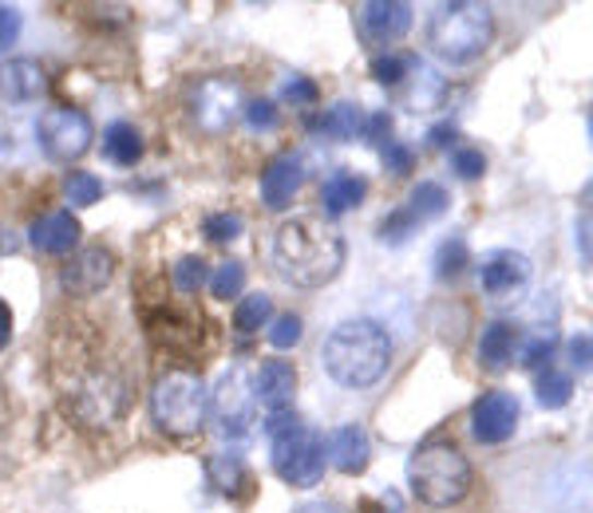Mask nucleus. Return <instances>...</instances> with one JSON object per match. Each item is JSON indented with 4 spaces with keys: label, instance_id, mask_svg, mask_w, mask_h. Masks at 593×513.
I'll use <instances>...</instances> for the list:
<instances>
[{
    "label": "nucleus",
    "instance_id": "f257e3e1",
    "mask_svg": "<svg viewBox=\"0 0 593 513\" xmlns=\"http://www.w3.org/2000/svg\"><path fill=\"white\" fill-rule=\"evenodd\" d=\"M273 269L282 273L289 285L321 288L341 273L344 265V237L333 222L317 214L293 217L273 234Z\"/></svg>",
    "mask_w": 593,
    "mask_h": 513
},
{
    "label": "nucleus",
    "instance_id": "f03ea898",
    "mask_svg": "<svg viewBox=\"0 0 593 513\" xmlns=\"http://www.w3.org/2000/svg\"><path fill=\"white\" fill-rule=\"evenodd\" d=\"M321 359L341 387H372L392 363V336L376 320H344L341 329L329 332Z\"/></svg>",
    "mask_w": 593,
    "mask_h": 513
},
{
    "label": "nucleus",
    "instance_id": "7ed1b4c3",
    "mask_svg": "<svg viewBox=\"0 0 593 513\" xmlns=\"http://www.w3.org/2000/svg\"><path fill=\"white\" fill-rule=\"evenodd\" d=\"M407 486L424 505L448 510L471 490V462L455 442H424L407 462Z\"/></svg>",
    "mask_w": 593,
    "mask_h": 513
},
{
    "label": "nucleus",
    "instance_id": "20e7f679",
    "mask_svg": "<svg viewBox=\"0 0 593 513\" xmlns=\"http://www.w3.org/2000/svg\"><path fill=\"white\" fill-rule=\"evenodd\" d=\"M490 36H495V16L487 4L475 0H451L427 16V44L448 63H471L483 56Z\"/></svg>",
    "mask_w": 593,
    "mask_h": 513
},
{
    "label": "nucleus",
    "instance_id": "39448f33",
    "mask_svg": "<svg viewBox=\"0 0 593 513\" xmlns=\"http://www.w3.org/2000/svg\"><path fill=\"white\" fill-rule=\"evenodd\" d=\"M265 434H270L273 470L289 486H317L324 474V439L312 427H305L293 410H273L265 419Z\"/></svg>",
    "mask_w": 593,
    "mask_h": 513
},
{
    "label": "nucleus",
    "instance_id": "423d86ee",
    "mask_svg": "<svg viewBox=\"0 0 593 513\" xmlns=\"http://www.w3.org/2000/svg\"><path fill=\"white\" fill-rule=\"evenodd\" d=\"M151 415H155L158 431L187 439L206 422V387L198 380V371L175 368L151 391Z\"/></svg>",
    "mask_w": 593,
    "mask_h": 513
},
{
    "label": "nucleus",
    "instance_id": "0eeeda50",
    "mask_svg": "<svg viewBox=\"0 0 593 513\" xmlns=\"http://www.w3.org/2000/svg\"><path fill=\"white\" fill-rule=\"evenodd\" d=\"M253 375L246 363H234L229 371H222V380L214 383V391H206V410L218 422V434L226 439H246L253 427Z\"/></svg>",
    "mask_w": 593,
    "mask_h": 513
},
{
    "label": "nucleus",
    "instance_id": "6e6552de",
    "mask_svg": "<svg viewBox=\"0 0 593 513\" xmlns=\"http://www.w3.org/2000/svg\"><path fill=\"white\" fill-rule=\"evenodd\" d=\"M95 139L92 115L80 107H48L36 123V143L52 163H75L84 158Z\"/></svg>",
    "mask_w": 593,
    "mask_h": 513
},
{
    "label": "nucleus",
    "instance_id": "1a4fd4ad",
    "mask_svg": "<svg viewBox=\"0 0 593 513\" xmlns=\"http://www.w3.org/2000/svg\"><path fill=\"white\" fill-rule=\"evenodd\" d=\"M534 277L531 256L519 249H490L479 265V285L495 305H514Z\"/></svg>",
    "mask_w": 593,
    "mask_h": 513
},
{
    "label": "nucleus",
    "instance_id": "9d476101",
    "mask_svg": "<svg viewBox=\"0 0 593 513\" xmlns=\"http://www.w3.org/2000/svg\"><path fill=\"white\" fill-rule=\"evenodd\" d=\"M353 21L365 48H384V44H395L400 36H407L412 4H404V0H368V4H356Z\"/></svg>",
    "mask_w": 593,
    "mask_h": 513
},
{
    "label": "nucleus",
    "instance_id": "9b49d317",
    "mask_svg": "<svg viewBox=\"0 0 593 513\" xmlns=\"http://www.w3.org/2000/svg\"><path fill=\"white\" fill-rule=\"evenodd\" d=\"M194 123L206 134L229 131V123L241 115V87L229 75H214L194 92Z\"/></svg>",
    "mask_w": 593,
    "mask_h": 513
},
{
    "label": "nucleus",
    "instance_id": "f8f14e48",
    "mask_svg": "<svg viewBox=\"0 0 593 513\" xmlns=\"http://www.w3.org/2000/svg\"><path fill=\"white\" fill-rule=\"evenodd\" d=\"M522 407L510 391H487L475 407H471V434L483 442V446H499L510 434L519 431Z\"/></svg>",
    "mask_w": 593,
    "mask_h": 513
},
{
    "label": "nucleus",
    "instance_id": "ddd939ff",
    "mask_svg": "<svg viewBox=\"0 0 593 513\" xmlns=\"http://www.w3.org/2000/svg\"><path fill=\"white\" fill-rule=\"evenodd\" d=\"M115 273V253L107 246H87L60 269V285L72 297H92L111 281Z\"/></svg>",
    "mask_w": 593,
    "mask_h": 513
},
{
    "label": "nucleus",
    "instance_id": "4468645a",
    "mask_svg": "<svg viewBox=\"0 0 593 513\" xmlns=\"http://www.w3.org/2000/svg\"><path fill=\"white\" fill-rule=\"evenodd\" d=\"M305 182V170H301V158H293V154H277L270 166H265V175H261V202L270 205L273 214H282L289 210L297 190Z\"/></svg>",
    "mask_w": 593,
    "mask_h": 513
},
{
    "label": "nucleus",
    "instance_id": "2eb2a0df",
    "mask_svg": "<svg viewBox=\"0 0 593 513\" xmlns=\"http://www.w3.org/2000/svg\"><path fill=\"white\" fill-rule=\"evenodd\" d=\"M253 395L265 410H289L293 407V395H297V368H293L289 359H265L258 371V380H253Z\"/></svg>",
    "mask_w": 593,
    "mask_h": 513
},
{
    "label": "nucleus",
    "instance_id": "dca6fc26",
    "mask_svg": "<svg viewBox=\"0 0 593 513\" xmlns=\"http://www.w3.org/2000/svg\"><path fill=\"white\" fill-rule=\"evenodd\" d=\"M80 222H75L68 210H56V214H44L40 222H32L28 229V241L36 253H48V256H63L72 253L75 246H80Z\"/></svg>",
    "mask_w": 593,
    "mask_h": 513
},
{
    "label": "nucleus",
    "instance_id": "f3484780",
    "mask_svg": "<svg viewBox=\"0 0 593 513\" xmlns=\"http://www.w3.org/2000/svg\"><path fill=\"white\" fill-rule=\"evenodd\" d=\"M48 92V75L36 60H9L0 63V95L9 103H36Z\"/></svg>",
    "mask_w": 593,
    "mask_h": 513
},
{
    "label": "nucleus",
    "instance_id": "a211bd4d",
    "mask_svg": "<svg viewBox=\"0 0 593 513\" xmlns=\"http://www.w3.org/2000/svg\"><path fill=\"white\" fill-rule=\"evenodd\" d=\"M368 454H372V442H368V431L360 422H344L329 439V458L341 474H365Z\"/></svg>",
    "mask_w": 593,
    "mask_h": 513
},
{
    "label": "nucleus",
    "instance_id": "6ab92c4d",
    "mask_svg": "<svg viewBox=\"0 0 593 513\" xmlns=\"http://www.w3.org/2000/svg\"><path fill=\"white\" fill-rule=\"evenodd\" d=\"M519 344H522V329H514L510 320H490L479 336V359L490 371H502L510 368V359L519 356Z\"/></svg>",
    "mask_w": 593,
    "mask_h": 513
},
{
    "label": "nucleus",
    "instance_id": "aec40b11",
    "mask_svg": "<svg viewBox=\"0 0 593 513\" xmlns=\"http://www.w3.org/2000/svg\"><path fill=\"white\" fill-rule=\"evenodd\" d=\"M365 194H368V182L360 175H353V170H336L321 190L329 217H341L348 214V210H356V205L365 202Z\"/></svg>",
    "mask_w": 593,
    "mask_h": 513
},
{
    "label": "nucleus",
    "instance_id": "412c9836",
    "mask_svg": "<svg viewBox=\"0 0 593 513\" xmlns=\"http://www.w3.org/2000/svg\"><path fill=\"white\" fill-rule=\"evenodd\" d=\"M317 127H321L329 139H336V143H348V139H360V131H365V111H360L356 103L341 99L321 115Z\"/></svg>",
    "mask_w": 593,
    "mask_h": 513
},
{
    "label": "nucleus",
    "instance_id": "4be33fe9",
    "mask_svg": "<svg viewBox=\"0 0 593 513\" xmlns=\"http://www.w3.org/2000/svg\"><path fill=\"white\" fill-rule=\"evenodd\" d=\"M104 154L115 166H135L143 158V134L131 123H111L104 131Z\"/></svg>",
    "mask_w": 593,
    "mask_h": 513
},
{
    "label": "nucleus",
    "instance_id": "5701e85b",
    "mask_svg": "<svg viewBox=\"0 0 593 513\" xmlns=\"http://www.w3.org/2000/svg\"><path fill=\"white\" fill-rule=\"evenodd\" d=\"M270 320H273V300L265 297V293L241 297L238 308H234V329H238L241 336H253V332L270 329Z\"/></svg>",
    "mask_w": 593,
    "mask_h": 513
},
{
    "label": "nucleus",
    "instance_id": "b1692460",
    "mask_svg": "<svg viewBox=\"0 0 593 513\" xmlns=\"http://www.w3.org/2000/svg\"><path fill=\"white\" fill-rule=\"evenodd\" d=\"M407 214L416 222H436V217L448 214V190L439 182H419L407 198Z\"/></svg>",
    "mask_w": 593,
    "mask_h": 513
},
{
    "label": "nucleus",
    "instance_id": "393cba45",
    "mask_svg": "<svg viewBox=\"0 0 593 513\" xmlns=\"http://www.w3.org/2000/svg\"><path fill=\"white\" fill-rule=\"evenodd\" d=\"M573 399V380L566 375V371L558 368H546L538 375V403L546 410H562L566 403Z\"/></svg>",
    "mask_w": 593,
    "mask_h": 513
},
{
    "label": "nucleus",
    "instance_id": "a878e982",
    "mask_svg": "<svg viewBox=\"0 0 593 513\" xmlns=\"http://www.w3.org/2000/svg\"><path fill=\"white\" fill-rule=\"evenodd\" d=\"M206 474L222 493H234L241 482H246V466H241L238 454H214V458L206 462Z\"/></svg>",
    "mask_w": 593,
    "mask_h": 513
},
{
    "label": "nucleus",
    "instance_id": "bb28decb",
    "mask_svg": "<svg viewBox=\"0 0 593 513\" xmlns=\"http://www.w3.org/2000/svg\"><path fill=\"white\" fill-rule=\"evenodd\" d=\"M63 194H68V202H72L75 210H87V205H95L104 198V182H99L92 170H72L68 182H63Z\"/></svg>",
    "mask_w": 593,
    "mask_h": 513
},
{
    "label": "nucleus",
    "instance_id": "cd10ccee",
    "mask_svg": "<svg viewBox=\"0 0 593 513\" xmlns=\"http://www.w3.org/2000/svg\"><path fill=\"white\" fill-rule=\"evenodd\" d=\"M241 288H246V265H241V261H222V265L210 273V293L218 300L241 297Z\"/></svg>",
    "mask_w": 593,
    "mask_h": 513
},
{
    "label": "nucleus",
    "instance_id": "c85d7f7f",
    "mask_svg": "<svg viewBox=\"0 0 593 513\" xmlns=\"http://www.w3.org/2000/svg\"><path fill=\"white\" fill-rule=\"evenodd\" d=\"M412 75H416V92L407 95V107H412V111H431V107L443 99V80H439L431 68H416Z\"/></svg>",
    "mask_w": 593,
    "mask_h": 513
},
{
    "label": "nucleus",
    "instance_id": "c756f323",
    "mask_svg": "<svg viewBox=\"0 0 593 513\" xmlns=\"http://www.w3.org/2000/svg\"><path fill=\"white\" fill-rule=\"evenodd\" d=\"M463 265H467V241L463 237H448L443 246H439L436 253V277L439 281H451L463 273Z\"/></svg>",
    "mask_w": 593,
    "mask_h": 513
},
{
    "label": "nucleus",
    "instance_id": "7c9ffc66",
    "mask_svg": "<svg viewBox=\"0 0 593 513\" xmlns=\"http://www.w3.org/2000/svg\"><path fill=\"white\" fill-rule=\"evenodd\" d=\"M241 229H246L241 214H229V210H222V214H210L206 222H202V234H206L214 246H229V241H238Z\"/></svg>",
    "mask_w": 593,
    "mask_h": 513
},
{
    "label": "nucleus",
    "instance_id": "2f4dec72",
    "mask_svg": "<svg viewBox=\"0 0 593 513\" xmlns=\"http://www.w3.org/2000/svg\"><path fill=\"white\" fill-rule=\"evenodd\" d=\"M554 348H558V336H554V332H538V336L522 339V344H519V359H522V368H542V363L550 368Z\"/></svg>",
    "mask_w": 593,
    "mask_h": 513
},
{
    "label": "nucleus",
    "instance_id": "473e14b6",
    "mask_svg": "<svg viewBox=\"0 0 593 513\" xmlns=\"http://www.w3.org/2000/svg\"><path fill=\"white\" fill-rule=\"evenodd\" d=\"M170 277H175L178 293H198L202 285H210V265L202 261V256H182Z\"/></svg>",
    "mask_w": 593,
    "mask_h": 513
},
{
    "label": "nucleus",
    "instance_id": "72a5a7b5",
    "mask_svg": "<svg viewBox=\"0 0 593 513\" xmlns=\"http://www.w3.org/2000/svg\"><path fill=\"white\" fill-rule=\"evenodd\" d=\"M301 317H293V312H282V317H273L270 320V344L277 351H289L301 344Z\"/></svg>",
    "mask_w": 593,
    "mask_h": 513
},
{
    "label": "nucleus",
    "instance_id": "f704fd0d",
    "mask_svg": "<svg viewBox=\"0 0 593 513\" xmlns=\"http://www.w3.org/2000/svg\"><path fill=\"white\" fill-rule=\"evenodd\" d=\"M412 229H416V217L407 214V210H395V214H388L380 222V241L384 246H404L407 237H412Z\"/></svg>",
    "mask_w": 593,
    "mask_h": 513
},
{
    "label": "nucleus",
    "instance_id": "c9c22d12",
    "mask_svg": "<svg viewBox=\"0 0 593 513\" xmlns=\"http://www.w3.org/2000/svg\"><path fill=\"white\" fill-rule=\"evenodd\" d=\"M407 72H412V60H407V56H380V60H372V80L384 83V87L404 83Z\"/></svg>",
    "mask_w": 593,
    "mask_h": 513
},
{
    "label": "nucleus",
    "instance_id": "e433bc0d",
    "mask_svg": "<svg viewBox=\"0 0 593 513\" xmlns=\"http://www.w3.org/2000/svg\"><path fill=\"white\" fill-rule=\"evenodd\" d=\"M241 115H246V123H250L253 131H273V127H277V107H273L270 99L241 103Z\"/></svg>",
    "mask_w": 593,
    "mask_h": 513
},
{
    "label": "nucleus",
    "instance_id": "4c0bfd02",
    "mask_svg": "<svg viewBox=\"0 0 593 513\" xmlns=\"http://www.w3.org/2000/svg\"><path fill=\"white\" fill-rule=\"evenodd\" d=\"M451 166H455V175L463 178V182H475V178H483V170H487V158H483V151L463 146V151H455Z\"/></svg>",
    "mask_w": 593,
    "mask_h": 513
},
{
    "label": "nucleus",
    "instance_id": "58836bf2",
    "mask_svg": "<svg viewBox=\"0 0 593 513\" xmlns=\"http://www.w3.org/2000/svg\"><path fill=\"white\" fill-rule=\"evenodd\" d=\"M282 95H285V103H293V107H312L321 92H317V83H312V80H305V75H293V80L282 87Z\"/></svg>",
    "mask_w": 593,
    "mask_h": 513
},
{
    "label": "nucleus",
    "instance_id": "ea45409f",
    "mask_svg": "<svg viewBox=\"0 0 593 513\" xmlns=\"http://www.w3.org/2000/svg\"><path fill=\"white\" fill-rule=\"evenodd\" d=\"M21 12L12 9V4H0V51L9 48V44H16V36H21Z\"/></svg>",
    "mask_w": 593,
    "mask_h": 513
},
{
    "label": "nucleus",
    "instance_id": "a19ab883",
    "mask_svg": "<svg viewBox=\"0 0 593 513\" xmlns=\"http://www.w3.org/2000/svg\"><path fill=\"white\" fill-rule=\"evenodd\" d=\"M388 134H392V115L388 111L365 115V131H360V139H368V143H384Z\"/></svg>",
    "mask_w": 593,
    "mask_h": 513
},
{
    "label": "nucleus",
    "instance_id": "79ce46f5",
    "mask_svg": "<svg viewBox=\"0 0 593 513\" xmlns=\"http://www.w3.org/2000/svg\"><path fill=\"white\" fill-rule=\"evenodd\" d=\"M412 163H416V158H412V151H407L404 143H388L384 146V166L392 170V175H407V170H412Z\"/></svg>",
    "mask_w": 593,
    "mask_h": 513
},
{
    "label": "nucleus",
    "instance_id": "37998d69",
    "mask_svg": "<svg viewBox=\"0 0 593 513\" xmlns=\"http://www.w3.org/2000/svg\"><path fill=\"white\" fill-rule=\"evenodd\" d=\"M570 356H573V363H578V368H590V336H573L570 339Z\"/></svg>",
    "mask_w": 593,
    "mask_h": 513
},
{
    "label": "nucleus",
    "instance_id": "c03bdc74",
    "mask_svg": "<svg viewBox=\"0 0 593 513\" xmlns=\"http://www.w3.org/2000/svg\"><path fill=\"white\" fill-rule=\"evenodd\" d=\"M9 336H12V312H9V305L0 300V351L9 348Z\"/></svg>",
    "mask_w": 593,
    "mask_h": 513
},
{
    "label": "nucleus",
    "instance_id": "a18cd8bd",
    "mask_svg": "<svg viewBox=\"0 0 593 513\" xmlns=\"http://www.w3.org/2000/svg\"><path fill=\"white\" fill-rule=\"evenodd\" d=\"M293 513H344L336 502H305V505H297Z\"/></svg>",
    "mask_w": 593,
    "mask_h": 513
},
{
    "label": "nucleus",
    "instance_id": "49530a36",
    "mask_svg": "<svg viewBox=\"0 0 593 513\" xmlns=\"http://www.w3.org/2000/svg\"><path fill=\"white\" fill-rule=\"evenodd\" d=\"M451 139H455V127H436V131H431V134H427V143H431V146H448L451 143Z\"/></svg>",
    "mask_w": 593,
    "mask_h": 513
},
{
    "label": "nucleus",
    "instance_id": "de8ad7c7",
    "mask_svg": "<svg viewBox=\"0 0 593 513\" xmlns=\"http://www.w3.org/2000/svg\"><path fill=\"white\" fill-rule=\"evenodd\" d=\"M578 241H582V261H590V214H582L578 222Z\"/></svg>",
    "mask_w": 593,
    "mask_h": 513
},
{
    "label": "nucleus",
    "instance_id": "09e8293b",
    "mask_svg": "<svg viewBox=\"0 0 593 513\" xmlns=\"http://www.w3.org/2000/svg\"><path fill=\"white\" fill-rule=\"evenodd\" d=\"M4 249H12V241H4V234H0V253H4Z\"/></svg>",
    "mask_w": 593,
    "mask_h": 513
}]
</instances>
